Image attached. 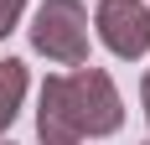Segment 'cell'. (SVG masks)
<instances>
[{"label": "cell", "instance_id": "cell-1", "mask_svg": "<svg viewBox=\"0 0 150 145\" xmlns=\"http://www.w3.org/2000/svg\"><path fill=\"white\" fill-rule=\"evenodd\" d=\"M119 130H124V99L104 68L78 62L73 72H52L42 83V104H36V140L42 145L104 140Z\"/></svg>", "mask_w": 150, "mask_h": 145}, {"label": "cell", "instance_id": "cell-2", "mask_svg": "<svg viewBox=\"0 0 150 145\" xmlns=\"http://www.w3.org/2000/svg\"><path fill=\"white\" fill-rule=\"evenodd\" d=\"M31 52H42L47 62L57 68H78L88 62V47H93V31H88V5L83 0H42L31 11Z\"/></svg>", "mask_w": 150, "mask_h": 145}, {"label": "cell", "instance_id": "cell-3", "mask_svg": "<svg viewBox=\"0 0 150 145\" xmlns=\"http://www.w3.org/2000/svg\"><path fill=\"white\" fill-rule=\"evenodd\" d=\"M93 31L119 62H140L150 52V5L145 0H98Z\"/></svg>", "mask_w": 150, "mask_h": 145}, {"label": "cell", "instance_id": "cell-4", "mask_svg": "<svg viewBox=\"0 0 150 145\" xmlns=\"http://www.w3.org/2000/svg\"><path fill=\"white\" fill-rule=\"evenodd\" d=\"M26 62L21 57H5L0 62V135L11 130V119L21 114V104H26Z\"/></svg>", "mask_w": 150, "mask_h": 145}, {"label": "cell", "instance_id": "cell-5", "mask_svg": "<svg viewBox=\"0 0 150 145\" xmlns=\"http://www.w3.org/2000/svg\"><path fill=\"white\" fill-rule=\"evenodd\" d=\"M21 11H26V0H0V42L21 26Z\"/></svg>", "mask_w": 150, "mask_h": 145}, {"label": "cell", "instance_id": "cell-6", "mask_svg": "<svg viewBox=\"0 0 150 145\" xmlns=\"http://www.w3.org/2000/svg\"><path fill=\"white\" fill-rule=\"evenodd\" d=\"M140 109H145V124H150V68H145V83H140Z\"/></svg>", "mask_w": 150, "mask_h": 145}, {"label": "cell", "instance_id": "cell-7", "mask_svg": "<svg viewBox=\"0 0 150 145\" xmlns=\"http://www.w3.org/2000/svg\"><path fill=\"white\" fill-rule=\"evenodd\" d=\"M0 145H11V140H0Z\"/></svg>", "mask_w": 150, "mask_h": 145}, {"label": "cell", "instance_id": "cell-8", "mask_svg": "<svg viewBox=\"0 0 150 145\" xmlns=\"http://www.w3.org/2000/svg\"><path fill=\"white\" fill-rule=\"evenodd\" d=\"M145 145H150V140H145Z\"/></svg>", "mask_w": 150, "mask_h": 145}]
</instances>
